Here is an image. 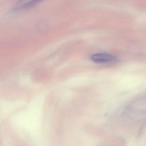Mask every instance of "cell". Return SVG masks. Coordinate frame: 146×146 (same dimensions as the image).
Here are the masks:
<instances>
[{
	"mask_svg": "<svg viewBox=\"0 0 146 146\" xmlns=\"http://www.w3.org/2000/svg\"><path fill=\"white\" fill-rule=\"evenodd\" d=\"M91 59L96 64H107L115 62L118 58L113 54L106 52H100L96 53L91 56Z\"/></svg>",
	"mask_w": 146,
	"mask_h": 146,
	"instance_id": "cell-1",
	"label": "cell"
},
{
	"mask_svg": "<svg viewBox=\"0 0 146 146\" xmlns=\"http://www.w3.org/2000/svg\"><path fill=\"white\" fill-rule=\"evenodd\" d=\"M42 1L43 0H19L16 5L14 6V9L15 11H22V10L28 9L33 7H35Z\"/></svg>",
	"mask_w": 146,
	"mask_h": 146,
	"instance_id": "cell-2",
	"label": "cell"
}]
</instances>
